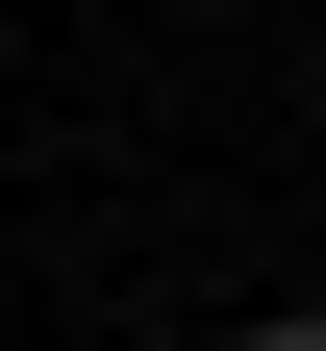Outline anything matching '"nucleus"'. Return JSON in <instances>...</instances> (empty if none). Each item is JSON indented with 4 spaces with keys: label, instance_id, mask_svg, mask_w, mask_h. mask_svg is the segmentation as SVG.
I'll return each mask as SVG.
<instances>
[{
    "label": "nucleus",
    "instance_id": "f257e3e1",
    "mask_svg": "<svg viewBox=\"0 0 326 351\" xmlns=\"http://www.w3.org/2000/svg\"><path fill=\"white\" fill-rule=\"evenodd\" d=\"M226 351H326V301H251V326H226Z\"/></svg>",
    "mask_w": 326,
    "mask_h": 351
}]
</instances>
